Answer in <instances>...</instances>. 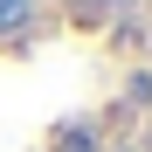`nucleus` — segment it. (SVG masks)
<instances>
[{
  "instance_id": "obj_1",
  "label": "nucleus",
  "mask_w": 152,
  "mask_h": 152,
  "mask_svg": "<svg viewBox=\"0 0 152 152\" xmlns=\"http://www.w3.org/2000/svg\"><path fill=\"white\" fill-rule=\"evenodd\" d=\"M28 28H35V0H0V35L14 42V35H28Z\"/></svg>"
},
{
  "instance_id": "obj_2",
  "label": "nucleus",
  "mask_w": 152,
  "mask_h": 152,
  "mask_svg": "<svg viewBox=\"0 0 152 152\" xmlns=\"http://www.w3.org/2000/svg\"><path fill=\"white\" fill-rule=\"evenodd\" d=\"M145 104H152V69H138V76H132V111H145Z\"/></svg>"
},
{
  "instance_id": "obj_3",
  "label": "nucleus",
  "mask_w": 152,
  "mask_h": 152,
  "mask_svg": "<svg viewBox=\"0 0 152 152\" xmlns=\"http://www.w3.org/2000/svg\"><path fill=\"white\" fill-rule=\"evenodd\" d=\"M111 152H138V145H111Z\"/></svg>"
}]
</instances>
